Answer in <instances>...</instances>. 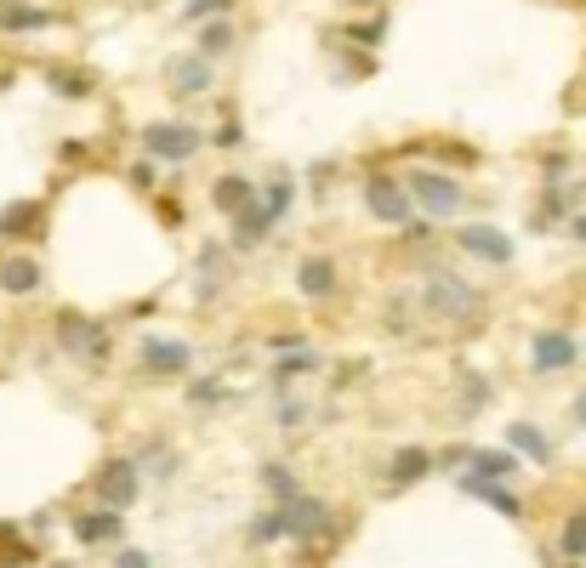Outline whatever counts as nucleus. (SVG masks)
I'll list each match as a JSON object with an SVG mask.
<instances>
[{"instance_id":"obj_17","label":"nucleus","mask_w":586,"mask_h":568,"mask_svg":"<svg viewBox=\"0 0 586 568\" xmlns=\"http://www.w3.org/2000/svg\"><path fill=\"white\" fill-rule=\"evenodd\" d=\"M297 290L313 296V302H324V296L336 290V261H331V256H302V267H297Z\"/></svg>"},{"instance_id":"obj_7","label":"nucleus","mask_w":586,"mask_h":568,"mask_svg":"<svg viewBox=\"0 0 586 568\" xmlns=\"http://www.w3.org/2000/svg\"><path fill=\"white\" fill-rule=\"evenodd\" d=\"M455 245H462L467 256H478V261H496V267L512 261V240L501 227H490V222H467L462 233H455Z\"/></svg>"},{"instance_id":"obj_27","label":"nucleus","mask_w":586,"mask_h":568,"mask_svg":"<svg viewBox=\"0 0 586 568\" xmlns=\"http://www.w3.org/2000/svg\"><path fill=\"white\" fill-rule=\"evenodd\" d=\"M234 0H183V23H206V18H228Z\"/></svg>"},{"instance_id":"obj_16","label":"nucleus","mask_w":586,"mask_h":568,"mask_svg":"<svg viewBox=\"0 0 586 568\" xmlns=\"http://www.w3.org/2000/svg\"><path fill=\"white\" fill-rule=\"evenodd\" d=\"M143 370H148V376H183V370H188V347H183V342H166V336L143 342Z\"/></svg>"},{"instance_id":"obj_29","label":"nucleus","mask_w":586,"mask_h":568,"mask_svg":"<svg viewBox=\"0 0 586 568\" xmlns=\"http://www.w3.org/2000/svg\"><path fill=\"white\" fill-rule=\"evenodd\" d=\"M559 552H564V557H575V563L586 557V517H581V512L564 523V546H559Z\"/></svg>"},{"instance_id":"obj_4","label":"nucleus","mask_w":586,"mask_h":568,"mask_svg":"<svg viewBox=\"0 0 586 568\" xmlns=\"http://www.w3.org/2000/svg\"><path fill=\"white\" fill-rule=\"evenodd\" d=\"M365 211H371L376 222H387V227H405V222L416 216V199H410V188H405L399 177L371 171V177H365Z\"/></svg>"},{"instance_id":"obj_18","label":"nucleus","mask_w":586,"mask_h":568,"mask_svg":"<svg viewBox=\"0 0 586 568\" xmlns=\"http://www.w3.org/2000/svg\"><path fill=\"white\" fill-rule=\"evenodd\" d=\"M194 29H200V46H194V52H206L211 63H222L228 52L240 46V29H234V18H206V23H194Z\"/></svg>"},{"instance_id":"obj_8","label":"nucleus","mask_w":586,"mask_h":568,"mask_svg":"<svg viewBox=\"0 0 586 568\" xmlns=\"http://www.w3.org/2000/svg\"><path fill=\"white\" fill-rule=\"evenodd\" d=\"M279 506H285V534H297V541H313V534L331 528V506L313 500V494H290V500H279Z\"/></svg>"},{"instance_id":"obj_24","label":"nucleus","mask_w":586,"mask_h":568,"mask_svg":"<svg viewBox=\"0 0 586 568\" xmlns=\"http://www.w3.org/2000/svg\"><path fill=\"white\" fill-rule=\"evenodd\" d=\"M428 472H433V455L428 449H399L394 466H387V478H394V483H416V478H428Z\"/></svg>"},{"instance_id":"obj_32","label":"nucleus","mask_w":586,"mask_h":568,"mask_svg":"<svg viewBox=\"0 0 586 568\" xmlns=\"http://www.w3.org/2000/svg\"><path fill=\"white\" fill-rule=\"evenodd\" d=\"M263 483H268L279 500H290V494H297V478H290L285 466H263Z\"/></svg>"},{"instance_id":"obj_35","label":"nucleus","mask_w":586,"mask_h":568,"mask_svg":"<svg viewBox=\"0 0 586 568\" xmlns=\"http://www.w3.org/2000/svg\"><path fill=\"white\" fill-rule=\"evenodd\" d=\"M159 216H166V222L177 227V222H183V205H177V199H159Z\"/></svg>"},{"instance_id":"obj_25","label":"nucleus","mask_w":586,"mask_h":568,"mask_svg":"<svg viewBox=\"0 0 586 568\" xmlns=\"http://www.w3.org/2000/svg\"><path fill=\"white\" fill-rule=\"evenodd\" d=\"M512 466H518L512 449H478V455H473V472H478V478H512Z\"/></svg>"},{"instance_id":"obj_11","label":"nucleus","mask_w":586,"mask_h":568,"mask_svg":"<svg viewBox=\"0 0 586 568\" xmlns=\"http://www.w3.org/2000/svg\"><path fill=\"white\" fill-rule=\"evenodd\" d=\"M41 227H46L41 199H12V205L0 211V240H41Z\"/></svg>"},{"instance_id":"obj_20","label":"nucleus","mask_w":586,"mask_h":568,"mask_svg":"<svg viewBox=\"0 0 586 568\" xmlns=\"http://www.w3.org/2000/svg\"><path fill=\"white\" fill-rule=\"evenodd\" d=\"M0 290H7V296H35V290H41V261H35V256L0 261Z\"/></svg>"},{"instance_id":"obj_12","label":"nucleus","mask_w":586,"mask_h":568,"mask_svg":"<svg viewBox=\"0 0 586 568\" xmlns=\"http://www.w3.org/2000/svg\"><path fill=\"white\" fill-rule=\"evenodd\" d=\"M46 86H52V97H63V103H86V97H97V75L80 69V63H52Z\"/></svg>"},{"instance_id":"obj_9","label":"nucleus","mask_w":586,"mask_h":568,"mask_svg":"<svg viewBox=\"0 0 586 568\" xmlns=\"http://www.w3.org/2000/svg\"><path fill=\"white\" fill-rule=\"evenodd\" d=\"M581 358V347L564 336V330H541V336L530 342V364L541 376H559V370H570V364Z\"/></svg>"},{"instance_id":"obj_2","label":"nucleus","mask_w":586,"mask_h":568,"mask_svg":"<svg viewBox=\"0 0 586 568\" xmlns=\"http://www.w3.org/2000/svg\"><path fill=\"white\" fill-rule=\"evenodd\" d=\"M200 148H206V131L188 120H148L143 125V154L159 165H188Z\"/></svg>"},{"instance_id":"obj_26","label":"nucleus","mask_w":586,"mask_h":568,"mask_svg":"<svg viewBox=\"0 0 586 568\" xmlns=\"http://www.w3.org/2000/svg\"><path fill=\"white\" fill-rule=\"evenodd\" d=\"M256 199H263V205H268V216L279 222V216L290 211V199H297V182H290V177H274L268 188H256Z\"/></svg>"},{"instance_id":"obj_13","label":"nucleus","mask_w":586,"mask_h":568,"mask_svg":"<svg viewBox=\"0 0 586 568\" xmlns=\"http://www.w3.org/2000/svg\"><path fill=\"white\" fill-rule=\"evenodd\" d=\"M63 347L80 353L86 364L109 358V336H103V324H91V319H63Z\"/></svg>"},{"instance_id":"obj_38","label":"nucleus","mask_w":586,"mask_h":568,"mask_svg":"<svg viewBox=\"0 0 586 568\" xmlns=\"http://www.w3.org/2000/svg\"><path fill=\"white\" fill-rule=\"evenodd\" d=\"M575 415H581V426H586V387L575 392Z\"/></svg>"},{"instance_id":"obj_30","label":"nucleus","mask_w":586,"mask_h":568,"mask_svg":"<svg viewBox=\"0 0 586 568\" xmlns=\"http://www.w3.org/2000/svg\"><path fill=\"white\" fill-rule=\"evenodd\" d=\"M211 143H217V148H245V125H240L234 114H222V125L211 131Z\"/></svg>"},{"instance_id":"obj_6","label":"nucleus","mask_w":586,"mask_h":568,"mask_svg":"<svg viewBox=\"0 0 586 568\" xmlns=\"http://www.w3.org/2000/svg\"><path fill=\"white\" fill-rule=\"evenodd\" d=\"M97 500L114 506V512H125L137 500V460L132 455H120V460H109L103 472H97Z\"/></svg>"},{"instance_id":"obj_5","label":"nucleus","mask_w":586,"mask_h":568,"mask_svg":"<svg viewBox=\"0 0 586 568\" xmlns=\"http://www.w3.org/2000/svg\"><path fill=\"white\" fill-rule=\"evenodd\" d=\"M428 308L444 313V319H473V313H478V290L462 285L455 274H433V279H428Z\"/></svg>"},{"instance_id":"obj_23","label":"nucleus","mask_w":586,"mask_h":568,"mask_svg":"<svg viewBox=\"0 0 586 568\" xmlns=\"http://www.w3.org/2000/svg\"><path fill=\"white\" fill-rule=\"evenodd\" d=\"M507 444H512V455H530L535 466H546V460H552V444L541 438V432H535L530 421H512V426H507Z\"/></svg>"},{"instance_id":"obj_39","label":"nucleus","mask_w":586,"mask_h":568,"mask_svg":"<svg viewBox=\"0 0 586 568\" xmlns=\"http://www.w3.org/2000/svg\"><path fill=\"white\" fill-rule=\"evenodd\" d=\"M347 7H382V0H347Z\"/></svg>"},{"instance_id":"obj_37","label":"nucleus","mask_w":586,"mask_h":568,"mask_svg":"<svg viewBox=\"0 0 586 568\" xmlns=\"http://www.w3.org/2000/svg\"><path fill=\"white\" fill-rule=\"evenodd\" d=\"M570 240H581V245H586V216H581V211L570 216Z\"/></svg>"},{"instance_id":"obj_14","label":"nucleus","mask_w":586,"mask_h":568,"mask_svg":"<svg viewBox=\"0 0 586 568\" xmlns=\"http://www.w3.org/2000/svg\"><path fill=\"white\" fill-rule=\"evenodd\" d=\"M228 222H234V245H240V250H251V245H263V240H268V233L279 227V222L268 216V205H263V199H251V205H245V211H234V216H228Z\"/></svg>"},{"instance_id":"obj_21","label":"nucleus","mask_w":586,"mask_h":568,"mask_svg":"<svg viewBox=\"0 0 586 568\" xmlns=\"http://www.w3.org/2000/svg\"><path fill=\"white\" fill-rule=\"evenodd\" d=\"M114 534H120V512H114V506L75 517V541H80V546H103V541H114Z\"/></svg>"},{"instance_id":"obj_28","label":"nucleus","mask_w":586,"mask_h":568,"mask_svg":"<svg viewBox=\"0 0 586 568\" xmlns=\"http://www.w3.org/2000/svg\"><path fill=\"white\" fill-rule=\"evenodd\" d=\"M279 534H285V506H268L263 517H256V523H251V541H256V546H268V541H279Z\"/></svg>"},{"instance_id":"obj_19","label":"nucleus","mask_w":586,"mask_h":568,"mask_svg":"<svg viewBox=\"0 0 586 568\" xmlns=\"http://www.w3.org/2000/svg\"><path fill=\"white\" fill-rule=\"evenodd\" d=\"M462 489H467V494H478V500H490V506H496L501 517H524V500H518L512 489H501V478H478V472H467V478H462Z\"/></svg>"},{"instance_id":"obj_36","label":"nucleus","mask_w":586,"mask_h":568,"mask_svg":"<svg viewBox=\"0 0 586 568\" xmlns=\"http://www.w3.org/2000/svg\"><path fill=\"white\" fill-rule=\"evenodd\" d=\"M211 398H222L217 381H200V387H194V404H211Z\"/></svg>"},{"instance_id":"obj_22","label":"nucleus","mask_w":586,"mask_h":568,"mask_svg":"<svg viewBox=\"0 0 586 568\" xmlns=\"http://www.w3.org/2000/svg\"><path fill=\"white\" fill-rule=\"evenodd\" d=\"M342 41H347V46H360V52H376V46L387 41V12L376 7L371 18H353V23L342 29Z\"/></svg>"},{"instance_id":"obj_31","label":"nucleus","mask_w":586,"mask_h":568,"mask_svg":"<svg viewBox=\"0 0 586 568\" xmlns=\"http://www.w3.org/2000/svg\"><path fill=\"white\" fill-rule=\"evenodd\" d=\"M125 177H132V188H137V193H154V182H159V159H137Z\"/></svg>"},{"instance_id":"obj_33","label":"nucleus","mask_w":586,"mask_h":568,"mask_svg":"<svg viewBox=\"0 0 586 568\" xmlns=\"http://www.w3.org/2000/svg\"><path fill=\"white\" fill-rule=\"evenodd\" d=\"M308 370H313V353H290L274 376H279V381H297V376H308Z\"/></svg>"},{"instance_id":"obj_3","label":"nucleus","mask_w":586,"mask_h":568,"mask_svg":"<svg viewBox=\"0 0 586 568\" xmlns=\"http://www.w3.org/2000/svg\"><path fill=\"white\" fill-rule=\"evenodd\" d=\"M166 91L177 103H194V97H211L217 91V63L206 52H177L166 63Z\"/></svg>"},{"instance_id":"obj_15","label":"nucleus","mask_w":586,"mask_h":568,"mask_svg":"<svg viewBox=\"0 0 586 568\" xmlns=\"http://www.w3.org/2000/svg\"><path fill=\"white\" fill-rule=\"evenodd\" d=\"M251 199H256V182H251V177H240V171H228V177H217V182H211V211H217V216L245 211Z\"/></svg>"},{"instance_id":"obj_1","label":"nucleus","mask_w":586,"mask_h":568,"mask_svg":"<svg viewBox=\"0 0 586 568\" xmlns=\"http://www.w3.org/2000/svg\"><path fill=\"white\" fill-rule=\"evenodd\" d=\"M405 188H410L416 211L428 216V222H450V216H462V205H467L462 177H455V171H439V165H421V171H410Z\"/></svg>"},{"instance_id":"obj_10","label":"nucleus","mask_w":586,"mask_h":568,"mask_svg":"<svg viewBox=\"0 0 586 568\" xmlns=\"http://www.w3.org/2000/svg\"><path fill=\"white\" fill-rule=\"evenodd\" d=\"M57 12L52 7H35V0H0V35H41L52 29Z\"/></svg>"},{"instance_id":"obj_34","label":"nucleus","mask_w":586,"mask_h":568,"mask_svg":"<svg viewBox=\"0 0 586 568\" xmlns=\"http://www.w3.org/2000/svg\"><path fill=\"white\" fill-rule=\"evenodd\" d=\"M114 568H148V552H120Z\"/></svg>"}]
</instances>
